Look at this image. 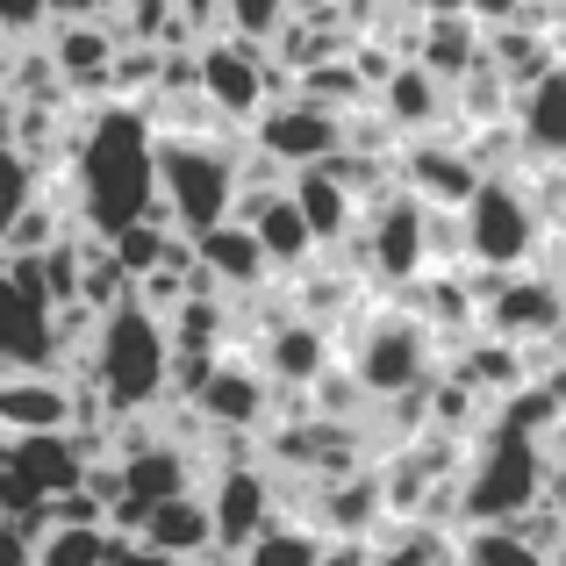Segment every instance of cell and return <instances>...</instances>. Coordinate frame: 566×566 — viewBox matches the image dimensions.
Instances as JSON below:
<instances>
[{
  "label": "cell",
  "instance_id": "6da1fadb",
  "mask_svg": "<svg viewBox=\"0 0 566 566\" xmlns=\"http://www.w3.org/2000/svg\"><path fill=\"white\" fill-rule=\"evenodd\" d=\"M151 115H144V101H101L94 115L80 123V137H72V193H80V216L94 237L123 230V222H137L144 208L158 201V180H151Z\"/></svg>",
  "mask_w": 566,
  "mask_h": 566
},
{
  "label": "cell",
  "instance_id": "7a4b0ae2",
  "mask_svg": "<svg viewBox=\"0 0 566 566\" xmlns=\"http://www.w3.org/2000/svg\"><path fill=\"white\" fill-rule=\"evenodd\" d=\"M86 359L101 380V409L108 416H151L172 401V345H166V316L144 308L137 294H123L115 308L94 316Z\"/></svg>",
  "mask_w": 566,
  "mask_h": 566
},
{
  "label": "cell",
  "instance_id": "3957f363",
  "mask_svg": "<svg viewBox=\"0 0 566 566\" xmlns=\"http://www.w3.org/2000/svg\"><path fill=\"white\" fill-rule=\"evenodd\" d=\"M467 459V473H459V524H516V516L538 502V488H545V452H538V438L531 430H516V423H488V438L473 444V452H459Z\"/></svg>",
  "mask_w": 566,
  "mask_h": 566
},
{
  "label": "cell",
  "instance_id": "277c9868",
  "mask_svg": "<svg viewBox=\"0 0 566 566\" xmlns=\"http://www.w3.org/2000/svg\"><path fill=\"white\" fill-rule=\"evenodd\" d=\"M151 180L158 208L180 237H201L237 208V158L216 151V137H187V129H158L151 144Z\"/></svg>",
  "mask_w": 566,
  "mask_h": 566
},
{
  "label": "cell",
  "instance_id": "5b68a950",
  "mask_svg": "<svg viewBox=\"0 0 566 566\" xmlns=\"http://www.w3.org/2000/svg\"><path fill=\"white\" fill-rule=\"evenodd\" d=\"M545 222L538 208L524 201V187L516 180H488L459 201V251H467V265H488V273H516V265L538 251Z\"/></svg>",
  "mask_w": 566,
  "mask_h": 566
},
{
  "label": "cell",
  "instance_id": "8992f818",
  "mask_svg": "<svg viewBox=\"0 0 566 566\" xmlns=\"http://www.w3.org/2000/svg\"><path fill=\"white\" fill-rule=\"evenodd\" d=\"M430 323L416 316H374L366 323V337H352V380L366 387V395L395 401V395H423L430 380Z\"/></svg>",
  "mask_w": 566,
  "mask_h": 566
},
{
  "label": "cell",
  "instance_id": "52a82bcc",
  "mask_svg": "<svg viewBox=\"0 0 566 566\" xmlns=\"http://www.w3.org/2000/svg\"><path fill=\"white\" fill-rule=\"evenodd\" d=\"M430 208L416 201V193H374V208H366V222L352 237H359L366 265H374V280H387V287H409L416 273L430 265V237H423Z\"/></svg>",
  "mask_w": 566,
  "mask_h": 566
},
{
  "label": "cell",
  "instance_id": "ba28073f",
  "mask_svg": "<svg viewBox=\"0 0 566 566\" xmlns=\"http://www.w3.org/2000/svg\"><path fill=\"white\" fill-rule=\"evenodd\" d=\"M251 137H259V158H273V166H287V172L323 166V158L345 144V115L308 101V94H280L251 115Z\"/></svg>",
  "mask_w": 566,
  "mask_h": 566
},
{
  "label": "cell",
  "instance_id": "9c48e42d",
  "mask_svg": "<svg viewBox=\"0 0 566 566\" xmlns=\"http://www.w3.org/2000/svg\"><path fill=\"white\" fill-rule=\"evenodd\" d=\"M193 94L222 123H251L265 108V43H237V36L193 43Z\"/></svg>",
  "mask_w": 566,
  "mask_h": 566
},
{
  "label": "cell",
  "instance_id": "30bf717a",
  "mask_svg": "<svg viewBox=\"0 0 566 566\" xmlns=\"http://www.w3.org/2000/svg\"><path fill=\"white\" fill-rule=\"evenodd\" d=\"M473 323H481L488 337H510V345H545V337L566 331V302H559L553 280L516 265V273H495V287L481 294Z\"/></svg>",
  "mask_w": 566,
  "mask_h": 566
},
{
  "label": "cell",
  "instance_id": "8fae6325",
  "mask_svg": "<svg viewBox=\"0 0 566 566\" xmlns=\"http://www.w3.org/2000/svg\"><path fill=\"white\" fill-rule=\"evenodd\" d=\"M57 366V308L0 265V374Z\"/></svg>",
  "mask_w": 566,
  "mask_h": 566
},
{
  "label": "cell",
  "instance_id": "7c38bea8",
  "mask_svg": "<svg viewBox=\"0 0 566 566\" xmlns=\"http://www.w3.org/2000/svg\"><path fill=\"white\" fill-rule=\"evenodd\" d=\"M201 502H208V524H216V553H237L251 531L273 524V473L230 452V467L216 473V488Z\"/></svg>",
  "mask_w": 566,
  "mask_h": 566
},
{
  "label": "cell",
  "instance_id": "4fadbf2b",
  "mask_svg": "<svg viewBox=\"0 0 566 566\" xmlns=\"http://www.w3.org/2000/svg\"><path fill=\"white\" fill-rule=\"evenodd\" d=\"M115 481H123L129 502H166L180 488H193V459L187 444L158 438V430H123L115 438Z\"/></svg>",
  "mask_w": 566,
  "mask_h": 566
},
{
  "label": "cell",
  "instance_id": "5bb4252c",
  "mask_svg": "<svg viewBox=\"0 0 566 566\" xmlns=\"http://www.w3.org/2000/svg\"><path fill=\"white\" fill-rule=\"evenodd\" d=\"M395 166H401V193H416L423 208H459L473 187H481V166H473L467 144H444V137H430V129L395 158Z\"/></svg>",
  "mask_w": 566,
  "mask_h": 566
},
{
  "label": "cell",
  "instance_id": "9a60e30c",
  "mask_svg": "<svg viewBox=\"0 0 566 566\" xmlns=\"http://www.w3.org/2000/svg\"><path fill=\"white\" fill-rule=\"evenodd\" d=\"M187 251H193V265L208 273V287H216V294H222V287H230V294H251V287H265V273H273L244 216L208 222L201 237H187Z\"/></svg>",
  "mask_w": 566,
  "mask_h": 566
},
{
  "label": "cell",
  "instance_id": "2e32d148",
  "mask_svg": "<svg viewBox=\"0 0 566 566\" xmlns=\"http://www.w3.org/2000/svg\"><path fill=\"white\" fill-rule=\"evenodd\" d=\"M115 51H123V36H115L101 14H86V22H51V72L65 94H108V65Z\"/></svg>",
  "mask_w": 566,
  "mask_h": 566
},
{
  "label": "cell",
  "instance_id": "e0dca14e",
  "mask_svg": "<svg viewBox=\"0 0 566 566\" xmlns=\"http://www.w3.org/2000/svg\"><path fill=\"white\" fill-rule=\"evenodd\" d=\"M187 401H193V416L216 423V430H259L265 416H273V380H265L259 366H208Z\"/></svg>",
  "mask_w": 566,
  "mask_h": 566
},
{
  "label": "cell",
  "instance_id": "ac0fdd59",
  "mask_svg": "<svg viewBox=\"0 0 566 566\" xmlns=\"http://www.w3.org/2000/svg\"><path fill=\"white\" fill-rule=\"evenodd\" d=\"M80 387L57 366H29V374H0V430H72Z\"/></svg>",
  "mask_w": 566,
  "mask_h": 566
},
{
  "label": "cell",
  "instance_id": "d6986e66",
  "mask_svg": "<svg viewBox=\"0 0 566 566\" xmlns=\"http://www.w3.org/2000/svg\"><path fill=\"white\" fill-rule=\"evenodd\" d=\"M516 151L566 166V65H545L531 86H516Z\"/></svg>",
  "mask_w": 566,
  "mask_h": 566
},
{
  "label": "cell",
  "instance_id": "ffe728a7",
  "mask_svg": "<svg viewBox=\"0 0 566 566\" xmlns=\"http://www.w3.org/2000/svg\"><path fill=\"white\" fill-rule=\"evenodd\" d=\"M129 538L166 553V559H208L216 553V524H208V502L193 495V488H180V495H166V502H144Z\"/></svg>",
  "mask_w": 566,
  "mask_h": 566
},
{
  "label": "cell",
  "instance_id": "44dd1931",
  "mask_svg": "<svg viewBox=\"0 0 566 566\" xmlns=\"http://www.w3.org/2000/svg\"><path fill=\"white\" fill-rule=\"evenodd\" d=\"M287 201L302 208V222H308L316 244H352V230H359V193L337 180L331 166H294Z\"/></svg>",
  "mask_w": 566,
  "mask_h": 566
},
{
  "label": "cell",
  "instance_id": "7402d4cb",
  "mask_svg": "<svg viewBox=\"0 0 566 566\" xmlns=\"http://www.w3.org/2000/svg\"><path fill=\"white\" fill-rule=\"evenodd\" d=\"M331 366V331H323L316 316H294V323H273L259 345V374L273 387H316V374Z\"/></svg>",
  "mask_w": 566,
  "mask_h": 566
},
{
  "label": "cell",
  "instance_id": "603a6c76",
  "mask_svg": "<svg viewBox=\"0 0 566 566\" xmlns=\"http://www.w3.org/2000/svg\"><path fill=\"white\" fill-rule=\"evenodd\" d=\"M230 216L251 222V237H259L265 265H308V251H316V237H308L302 208L287 201V187H273V193H265V187H259V193H237Z\"/></svg>",
  "mask_w": 566,
  "mask_h": 566
},
{
  "label": "cell",
  "instance_id": "cb8c5ba5",
  "mask_svg": "<svg viewBox=\"0 0 566 566\" xmlns=\"http://www.w3.org/2000/svg\"><path fill=\"white\" fill-rule=\"evenodd\" d=\"M380 94V115L395 129H409V137H423V129H438V115L452 108V86L438 80L430 65H416V57H401V65H387V80L374 86Z\"/></svg>",
  "mask_w": 566,
  "mask_h": 566
},
{
  "label": "cell",
  "instance_id": "d4e9b609",
  "mask_svg": "<svg viewBox=\"0 0 566 566\" xmlns=\"http://www.w3.org/2000/svg\"><path fill=\"white\" fill-rule=\"evenodd\" d=\"M467 345H459V380L473 387V395H510V387L531 380L524 366V345H510V337H488V331H459Z\"/></svg>",
  "mask_w": 566,
  "mask_h": 566
},
{
  "label": "cell",
  "instance_id": "484cf974",
  "mask_svg": "<svg viewBox=\"0 0 566 566\" xmlns=\"http://www.w3.org/2000/svg\"><path fill=\"white\" fill-rule=\"evenodd\" d=\"M409 57H416V65H430L444 86H452L459 72H467L473 57H481V29H473V14H467V8L430 14V22L416 29V51H409Z\"/></svg>",
  "mask_w": 566,
  "mask_h": 566
},
{
  "label": "cell",
  "instance_id": "4316f807",
  "mask_svg": "<svg viewBox=\"0 0 566 566\" xmlns=\"http://www.w3.org/2000/svg\"><path fill=\"white\" fill-rule=\"evenodd\" d=\"M316 559H323V531L316 524H280V516L230 553V566H316Z\"/></svg>",
  "mask_w": 566,
  "mask_h": 566
},
{
  "label": "cell",
  "instance_id": "83f0119b",
  "mask_svg": "<svg viewBox=\"0 0 566 566\" xmlns=\"http://www.w3.org/2000/svg\"><path fill=\"white\" fill-rule=\"evenodd\" d=\"M452 566H545V553L516 524H467V538L452 545Z\"/></svg>",
  "mask_w": 566,
  "mask_h": 566
},
{
  "label": "cell",
  "instance_id": "f1b7e54d",
  "mask_svg": "<svg viewBox=\"0 0 566 566\" xmlns=\"http://www.w3.org/2000/svg\"><path fill=\"white\" fill-rule=\"evenodd\" d=\"M108 545H115L108 524H43L29 559L36 566H108Z\"/></svg>",
  "mask_w": 566,
  "mask_h": 566
},
{
  "label": "cell",
  "instance_id": "f546056e",
  "mask_svg": "<svg viewBox=\"0 0 566 566\" xmlns=\"http://www.w3.org/2000/svg\"><path fill=\"white\" fill-rule=\"evenodd\" d=\"M294 94H308V101H323V108L345 115V108H366V94H374V86L352 72V57H345V51H331V57H316V65L294 72Z\"/></svg>",
  "mask_w": 566,
  "mask_h": 566
},
{
  "label": "cell",
  "instance_id": "4dcf8cb0",
  "mask_svg": "<svg viewBox=\"0 0 566 566\" xmlns=\"http://www.w3.org/2000/svg\"><path fill=\"white\" fill-rule=\"evenodd\" d=\"M481 57H488V65L502 72V86H510V94H516V86H531V80H538V72H545V65H559V57L545 51V43L531 36V29H502V36L488 43Z\"/></svg>",
  "mask_w": 566,
  "mask_h": 566
},
{
  "label": "cell",
  "instance_id": "1f68e13d",
  "mask_svg": "<svg viewBox=\"0 0 566 566\" xmlns=\"http://www.w3.org/2000/svg\"><path fill=\"white\" fill-rule=\"evenodd\" d=\"M51 237H65V230H57V208L43 201V187H36L8 222H0V259H29V251H43Z\"/></svg>",
  "mask_w": 566,
  "mask_h": 566
},
{
  "label": "cell",
  "instance_id": "d6a6232c",
  "mask_svg": "<svg viewBox=\"0 0 566 566\" xmlns=\"http://www.w3.org/2000/svg\"><path fill=\"white\" fill-rule=\"evenodd\" d=\"M222 36H237V43H273L280 29L294 22V0H222Z\"/></svg>",
  "mask_w": 566,
  "mask_h": 566
},
{
  "label": "cell",
  "instance_id": "836d02e7",
  "mask_svg": "<svg viewBox=\"0 0 566 566\" xmlns=\"http://www.w3.org/2000/svg\"><path fill=\"white\" fill-rule=\"evenodd\" d=\"M108 566H193V559H166V553H151V545H137V538H115Z\"/></svg>",
  "mask_w": 566,
  "mask_h": 566
},
{
  "label": "cell",
  "instance_id": "e575fe53",
  "mask_svg": "<svg viewBox=\"0 0 566 566\" xmlns=\"http://www.w3.org/2000/svg\"><path fill=\"white\" fill-rule=\"evenodd\" d=\"M86 14H108V0H43V22H86Z\"/></svg>",
  "mask_w": 566,
  "mask_h": 566
},
{
  "label": "cell",
  "instance_id": "d590c367",
  "mask_svg": "<svg viewBox=\"0 0 566 566\" xmlns=\"http://www.w3.org/2000/svg\"><path fill=\"white\" fill-rule=\"evenodd\" d=\"M22 559H29L22 524H14V516H0V566H22Z\"/></svg>",
  "mask_w": 566,
  "mask_h": 566
},
{
  "label": "cell",
  "instance_id": "8d00e7d4",
  "mask_svg": "<svg viewBox=\"0 0 566 566\" xmlns=\"http://www.w3.org/2000/svg\"><path fill=\"white\" fill-rule=\"evenodd\" d=\"M531 380H538L545 395H553V409L566 416V359H553V366H538V374H531Z\"/></svg>",
  "mask_w": 566,
  "mask_h": 566
},
{
  "label": "cell",
  "instance_id": "74e56055",
  "mask_svg": "<svg viewBox=\"0 0 566 566\" xmlns=\"http://www.w3.org/2000/svg\"><path fill=\"white\" fill-rule=\"evenodd\" d=\"M545 566H566V524H559V538H553V553H545Z\"/></svg>",
  "mask_w": 566,
  "mask_h": 566
},
{
  "label": "cell",
  "instance_id": "f35d334b",
  "mask_svg": "<svg viewBox=\"0 0 566 566\" xmlns=\"http://www.w3.org/2000/svg\"><path fill=\"white\" fill-rule=\"evenodd\" d=\"M553 287H559V302H566V265H559V280H553Z\"/></svg>",
  "mask_w": 566,
  "mask_h": 566
},
{
  "label": "cell",
  "instance_id": "ab89813d",
  "mask_svg": "<svg viewBox=\"0 0 566 566\" xmlns=\"http://www.w3.org/2000/svg\"><path fill=\"white\" fill-rule=\"evenodd\" d=\"M22 566H36V559H22Z\"/></svg>",
  "mask_w": 566,
  "mask_h": 566
}]
</instances>
